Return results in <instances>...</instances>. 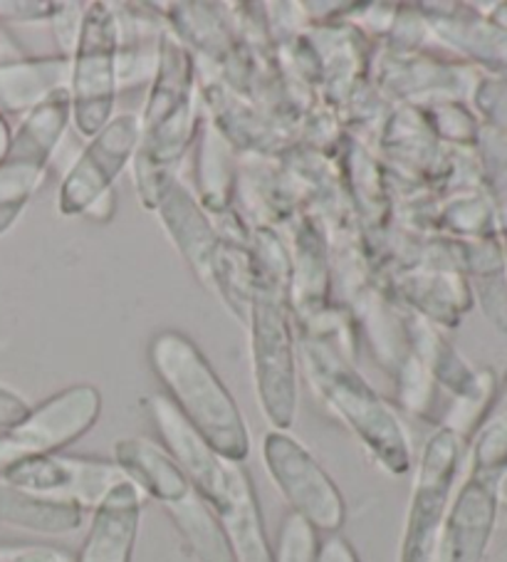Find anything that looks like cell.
Masks as SVG:
<instances>
[{"label":"cell","mask_w":507,"mask_h":562,"mask_svg":"<svg viewBox=\"0 0 507 562\" xmlns=\"http://www.w3.org/2000/svg\"><path fill=\"white\" fill-rule=\"evenodd\" d=\"M196 201L213 221L236 213L238 151L203 114L196 137Z\"/></svg>","instance_id":"20"},{"label":"cell","mask_w":507,"mask_h":562,"mask_svg":"<svg viewBox=\"0 0 507 562\" xmlns=\"http://www.w3.org/2000/svg\"><path fill=\"white\" fill-rule=\"evenodd\" d=\"M495 496H497V506H500V510H507V471L495 483Z\"/></svg>","instance_id":"38"},{"label":"cell","mask_w":507,"mask_h":562,"mask_svg":"<svg viewBox=\"0 0 507 562\" xmlns=\"http://www.w3.org/2000/svg\"><path fill=\"white\" fill-rule=\"evenodd\" d=\"M70 70V110L80 137L92 139L114 117L120 94V27L112 3H87Z\"/></svg>","instance_id":"6"},{"label":"cell","mask_w":507,"mask_h":562,"mask_svg":"<svg viewBox=\"0 0 507 562\" xmlns=\"http://www.w3.org/2000/svg\"><path fill=\"white\" fill-rule=\"evenodd\" d=\"M428 124L446 147L475 149L477 134H481V120L467 102H438L424 110Z\"/></svg>","instance_id":"25"},{"label":"cell","mask_w":507,"mask_h":562,"mask_svg":"<svg viewBox=\"0 0 507 562\" xmlns=\"http://www.w3.org/2000/svg\"><path fill=\"white\" fill-rule=\"evenodd\" d=\"M495 483L465 476L448 510L441 538L428 562H485L497 528Z\"/></svg>","instance_id":"14"},{"label":"cell","mask_w":507,"mask_h":562,"mask_svg":"<svg viewBox=\"0 0 507 562\" xmlns=\"http://www.w3.org/2000/svg\"><path fill=\"white\" fill-rule=\"evenodd\" d=\"M154 213L161 218L166 234H169L171 244L179 248L191 273L199 278V283L209 293H213L221 254L218 228L177 173L164 179L154 203Z\"/></svg>","instance_id":"13"},{"label":"cell","mask_w":507,"mask_h":562,"mask_svg":"<svg viewBox=\"0 0 507 562\" xmlns=\"http://www.w3.org/2000/svg\"><path fill=\"white\" fill-rule=\"evenodd\" d=\"M27 412H31V404H27L21 394L8 390L5 384H0V431H11L21 424Z\"/></svg>","instance_id":"32"},{"label":"cell","mask_w":507,"mask_h":562,"mask_svg":"<svg viewBox=\"0 0 507 562\" xmlns=\"http://www.w3.org/2000/svg\"><path fill=\"white\" fill-rule=\"evenodd\" d=\"M72 60L60 53L0 65V117L25 114L70 87Z\"/></svg>","instance_id":"18"},{"label":"cell","mask_w":507,"mask_h":562,"mask_svg":"<svg viewBox=\"0 0 507 562\" xmlns=\"http://www.w3.org/2000/svg\"><path fill=\"white\" fill-rule=\"evenodd\" d=\"M317 562H362V560H359V552L354 550L352 542H349L342 532H337V536H327L319 542Z\"/></svg>","instance_id":"33"},{"label":"cell","mask_w":507,"mask_h":562,"mask_svg":"<svg viewBox=\"0 0 507 562\" xmlns=\"http://www.w3.org/2000/svg\"><path fill=\"white\" fill-rule=\"evenodd\" d=\"M473 300L497 333L507 335V273L471 280Z\"/></svg>","instance_id":"28"},{"label":"cell","mask_w":507,"mask_h":562,"mask_svg":"<svg viewBox=\"0 0 507 562\" xmlns=\"http://www.w3.org/2000/svg\"><path fill=\"white\" fill-rule=\"evenodd\" d=\"M433 41L485 75L507 80V31L465 3H418Z\"/></svg>","instance_id":"15"},{"label":"cell","mask_w":507,"mask_h":562,"mask_svg":"<svg viewBox=\"0 0 507 562\" xmlns=\"http://www.w3.org/2000/svg\"><path fill=\"white\" fill-rule=\"evenodd\" d=\"M201 120L196 60L166 27L159 65L139 114L142 142L132 161L134 187L146 211H154L164 179L177 173L183 157L193 149Z\"/></svg>","instance_id":"1"},{"label":"cell","mask_w":507,"mask_h":562,"mask_svg":"<svg viewBox=\"0 0 507 562\" xmlns=\"http://www.w3.org/2000/svg\"><path fill=\"white\" fill-rule=\"evenodd\" d=\"M491 414L507 416V372L503 380H497V394H495V404H493Z\"/></svg>","instance_id":"36"},{"label":"cell","mask_w":507,"mask_h":562,"mask_svg":"<svg viewBox=\"0 0 507 562\" xmlns=\"http://www.w3.org/2000/svg\"><path fill=\"white\" fill-rule=\"evenodd\" d=\"M144 496L132 481H120L97 503L75 562H132L139 540Z\"/></svg>","instance_id":"17"},{"label":"cell","mask_w":507,"mask_h":562,"mask_svg":"<svg viewBox=\"0 0 507 562\" xmlns=\"http://www.w3.org/2000/svg\"><path fill=\"white\" fill-rule=\"evenodd\" d=\"M262 463L285 498L292 516L325 536H337L347 522V501L325 467L290 431L270 429L262 436Z\"/></svg>","instance_id":"8"},{"label":"cell","mask_w":507,"mask_h":562,"mask_svg":"<svg viewBox=\"0 0 507 562\" xmlns=\"http://www.w3.org/2000/svg\"><path fill=\"white\" fill-rule=\"evenodd\" d=\"M161 510L169 516L179 538L196 562H236L230 542L223 532L216 513L196 488H189L179 498L164 503Z\"/></svg>","instance_id":"21"},{"label":"cell","mask_w":507,"mask_h":562,"mask_svg":"<svg viewBox=\"0 0 507 562\" xmlns=\"http://www.w3.org/2000/svg\"><path fill=\"white\" fill-rule=\"evenodd\" d=\"M149 364L169 402L223 459L243 463L250 453L248 424L236 396L201 347L181 329H159L149 340Z\"/></svg>","instance_id":"3"},{"label":"cell","mask_w":507,"mask_h":562,"mask_svg":"<svg viewBox=\"0 0 507 562\" xmlns=\"http://www.w3.org/2000/svg\"><path fill=\"white\" fill-rule=\"evenodd\" d=\"M481 75L477 67L467 63L446 60L426 50L402 53L386 45L376 47L369 65V80L386 102L394 106H418V110L438 102L471 104Z\"/></svg>","instance_id":"9"},{"label":"cell","mask_w":507,"mask_h":562,"mask_svg":"<svg viewBox=\"0 0 507 562\" xmlns=\"http://www.w3.org/2000/svg\"><path fill=\"white\" fill-rule=\"evenodd\" d=\"M114 211H116V193L110 191V193H104L100 201L92 203L90 211L84 213V218H92L97 223H106L114 218Z\"/></svg>","instance_id":"34"},{"label":"cell","mask_w":507,"mask_h":562,"mask_svg":"<svg viewBox=\"0 0 507 562\" xmlns=\"http://www.w3.org/2000/svg\"><path fill=\"white\" fill-rule=\"evenodd\" d=\"M497 562H507V542L503 546V550L497 552Z\"/></svg>","instance_id":"39"},{"label":"cell","mask_w":507,"mask_h":562,"mask_svg":"<svg viewBox=\"0 0 507 562\" xmlns=\"http://www.w3.org/2000/svg\"><path fill=\"white\" fill-rule=\"evenodd\" d=\"M126 481L142 491L144 498L156 501L159 506L179 498L193 483L161 443L144 436H126L114 446V459Z\"/></svg>","instance_id":"19"},{"label":"cell","mask_w":507,"mask_h":562,"mask_svg":"<svg viewBox=\"0 0 507 562\" xmlns=\"http://www.w3.org/2000/svg\"><path fill=\"white\" fill-rule=\"evenodd\" d=\"M246 325L250 329V364L258 406L270 429L288 431L295 424L300 400L297 327L288 290L268 280L258 283Z\"/></svg>","instance_id":"4"},{"label":"cell","mask_w":507,"mask_h":562,"mask_svg":"<svg viewBox=\"0 0 507 562\" xmlns=\"http://www.w3.org/2000/svg\"><path fill=\"white\" fill-rule=\"evenodd\" d=\"M500 240H503V248H505V258H507V234H503V236H500Z\"/></svg>","instance_id":"40"},{"label":"cell","mask_w":507,"mask_h":562,"mask_svg":"<svg viewBox=\"0 0 507 562\" xmlns=\"http://www.w3.org/2000/svg\"><path fill=\"white\" fill-rule=\"evenodd\" d=\"M57 3L43 0H0V25L3 23H47Z\"/></svg>","instance_id":"30"},{"label":"cell","mask_w":507,"mask_h":562,"mask_svg":"<svg viewBox=\"0 0 507 562\" xmlns=\"http://www.w3.org/2000/svg\"><path fill=\"white\" fill-rule=\"evenodd\" d=\"M300 372L317 400L337 416L369 457L392 476H406L414 449L394 406L369 384L354 362L331 342L297 333Z\"/></svg>","instance_id":"2"},{"label":"cell","mask_w":507,"mask_h":562,"mask_svg":"<svg viewBox=\"0 0 507 562\" xmlns=\"http://www.w3.org/2000/svg\"><path fill=\"white\" fill-rule=\"evenodd\" d=\"M142 142L139 114L122 112L87 142L72 169L65 173L57 196V211L65 218L84 216L94 201L114 191L120 173L129 167Z\"/></svg>","instance_id":"11"},{"label":"cell","mask_w":507,"mask_h":562,"mask_svg":"<svg viewBox=\"0 0 507 562\" xmlns=\"http://www.w3.org/2000/svg\"><path fill=\"white\" fill-rule=\"evenodd\" d=\"M102 392L94 384H72L31 406L25 419L3 431L8 469L18 461L45 453H63L80 441L102 416Z\"/></svg>","instance_id":"10"},{"label":"cell","mask_w":507,"mask_h":562,"mask_svg":"<svg viewBox=\"0 0 507 562\" xmlns=\"http://www.w3.org/2000/svg\"><path fill=\"white\" fill-rule=\"evenodd\" d=\"M481 11H487L483 13L487 21L495 23L497 27H503V31H507V0L505 3H491V5H477Z\"/></svg>","instance_id":"35"},{"label":"cell","mask_w":507,"mask_h":562,"mask_svg":"<svg viewBox=\"0 0 507 562\" xmlns=\"http://www.w3.org/2000/svg\"><path fill=\"white\" fill-rule=\"evenodd\" d=\"M379 280L398 305L441 329L461 325V319L475 305L473 288L458 270L412 268L379 276Z\"/></svg>","instance_id":"16"},{"label":"cell","mask_w":507,"mask_h":562,"mask_svg":"<svg viewBox=\"0 0 507 562\" xmlns=\"http://www.w3.org/2000/svg\"><path fill=\"white\" fill-rule=\"evenodd\" d=\"M436 234L455 240H481L500 236L497 213L485 189H463L438 196Z\"/></svg>","instance_id":"23"},{"label":"cell","mask_w":507,"mask_h":562,"mask_svg":"<svg viewBox=\"0 0 507 562\" xmlns=\"http://www.w3.org/2000/svg\"><path fill=\"white\" fill-rule=\"evenodd\" d=\"M0 562H75V555L45 542H27V546H0Z\"/></svg>","instance_id":"31"},{"label":"cell","mask_w":507,"mask_h":562,"mask_svg":"<svg viewBox=\"0 0 507 562\" xmlns=\"http://www.w3.org/2000/svg\"><path fill=\"white\" fill-rule=\"evenodd\" d=\"M84 516L87 510L75 503L35 498L0 479V522L3 526L57 538L80 530L84 526Z\"/></svg>","instance_id":"22"},{"label":"cell","mask_w":507,"mask_h":562,"mask_svg":"<svg viewBox=\"0 0 507 562\" xmlns=\"http://www.w3.org/2000/svg\"><path fill=\"white\" fill-rule=\"evenodd\" d=\"M70 124V92L63 90L37 110L27 112L13 130L11 147L0 159V236L15 226L27 203L41 191Z\"/></svg>","instance_id":"7"},{"label":"cell","mask_w":507,"mask_h":562,"mask_svg":"<svg viewBox=\"0 0 507 562\" xmlns=\"http://www.w3.org/2000/svg\"><path fill=\"white\" fill-rule=\"evenodd\" d=\"M319 532L309 528L305 520L288 513L282 520L275 546H272V562H317Z\"/></svg>","instance_id":"26"},{"label":"cell","mask_w":507,"mask_h":562,"mask_svg":"<svg viewBox=\"0 0 507 562\" xmlns=\"http://www.w3.org/2000/svg\"><path fill=\"white\" fill-rule=\"evenodd\" d=\"M467 476L493 481L507 471V416L491 414L465 443Z\"/></svg>","instance_id":"24"},{"label":"cell","mask_w":507,"mask_h":562,"mask_svg":"<svg viewBox=\"0 0 507 562\" xmlns=\"http://www.w3.org/2000/svg\"><path fill=\"white\" fill-rule=\"evenodd\" d=\"M11 139H13V127H11V122H8L5 117H0V159L5 157L8 147H11Z\"/></svg>","instance_id":"37"},{"label":"cell","mask_w":507,"mask_h":562,"mask_svg":"<svg viewBox=\"0 0 507 562\" xmlns=\"http://www.w3.org/2000/svg\"><path fill=\"white\" fill-rule=\"evenodd\" d=\"M87 3H57L53 18L47 23L53 27V35L60 47V55L72 57L77 41L82 33V18H84Z\"/></svg>","instance_id":"29"},{"label":"cell","mask_w":507,"mask_h":562,"mask_svg":"<svg viewBox=\"0 0 507 562\" xmlns=\"http://www.w3.org/2000/svg\"><path fill=\"white\" fill-rule=\"evenodd\" d=\"M13 488L35 498L75 503L82 510H94L124 473L110 459L70 457V453H45L18 461L3 476Z\"/></svg>","instance_id":"12"},{"label":"cell","mask_w":507,"mask_h":562,"mask_svg":"<svg viewBox=\"0 0 507 562\" xmlns=\"http://www.w3.org/2000/svg\"><path fill=\"white\" fill-rule=\"evenodd\" d=\"M465 463V441L448 426H436L416 461L412 498L398 542V562H428L441 538Z\"/></svg>","instance_id":"5"},{"label":"cell","mask_w":507,"mask_h":562,"mask_svg":"<svg viewBox=\"0 0 507 562\" xmlns=\"http://www.w3.org/2000/svg\"><path fill=\"white\" fill-rule=\"evenodd\" d=\"M471 106L483 124L507 134V80L483 72L473 90Z\"/></svg>","instance_id":"27"}]
</instances>
